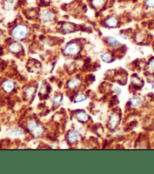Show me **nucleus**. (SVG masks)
Segmentation results:
<instances>
[{
    "instance_id": "f257e3e1",
    "label": "nucleus",
    "mask_w": 154,
    "mask_h": 174,
    "mask_svg": "<svg viewBox=\"0 0 154 174\" xmlns=\"http://www.w3.org/2000/svg\"><path fill=\"white\" fill-rule=\"evenodd\" d=\"M29 34V28L27 24L20 23L13 27L11 30V36L15 40L23 41L28 37Z\"/></svg>"
},
{
    "instance_id": "f03ea898",
    "label": "nucleus",
    "mask_w": 154,
    "mask_h": 174,
    "mask_svg": "<svg viewBox=\"0 0 154 174\" xmlns=\"http://www.w3.org/2000/svg\"><path fill=\"white\" fill-rule=\"evenodd\" d=\"M82 46L77 41H70L66 44L63 49V55L67 56H76L80 53Z\"/></svg>"
},
{
    "instance_id": "7ed1b4c3",
    "label": "nucleus",
    "mask_w": 154,
    "mask_h": 174,
    "mask_svg": "<svg viewBox=\"0 0 154 174\" xmlns=\"http://www.w3.org/2000/svg\"><path fill=\"white\" fill-rule=\"evenodd\" d=\"M39 18L43 24H51L56 19V13L53 10L42 9L39 13Z\"/></svg>"
},
{
    "instance_id": "20e7f679",
    "label": "nucleus",
    "mask_w": 154,
    "mask_h": 174,
    "mask_svg": "<svg viewBox=\"0 0 154 174\" xmlns=\"http://www.w3.org/2000/svg\"><path fill=\"white\" fill-rule=\"evenodd\" d=\"M27 128L29 131L34 134L36 136H40L43 134L44 128L42 126L39 125L36 121H29L27 123Z\"/></svg>"
},
{
    "instance_id": "39448f33",
    "label": "nucleus",
    "mask_w": 154,
    "mask_h": 174,
    "mask_svg": "<svg viewBox=\"0 0 154 174\" xmlns=\"http://www.w3.org/2000/svg\"><path fill=\"white\" fill-rule=\"evenodd\" d=\"M104 24L107 28H116L119 25V19L116 15H111L104 20Z\"/></svg>"
},
{
    "instance_id": "423d86ee",
    "label": "nucleus",
    "mask_w": 154,
    "mask_h": 174,
    "mask_svg": "<svg viewBox=\"0 0 154 174\" xmlns=\"http://www.w3.org/2000/svg\"><path fill=\"white\" fill-rule=\"evenodd\" d=\"M8 49L11 53L15 54V55L21 53L24 50L23 46L20 43L19 41L17 40L12 41V42H10L8 46Z\"/></svg>"
},
{
    "instance_id": "0eeeda50",
    "label": "nucleus",
    "mask_w": 154,
    "mask_h": 174,
    "mask_svg": "<svg viewBox=\"0 0 154 174\" xmlns=\"http://www.w3.org/2000/svg\"><path fill=\"white\" fill-rule=\"evenodd\" d=\"M120 122V117L117 114H112L109 118V127L111 130H115Z\"/></svg>"
},
{
    "instance_id": "6e6552de",
    "label": "nucleus",
    "mask_w": 154,
    "mask_h": 174,
    "mask_svg": "<svg viewBox=\"0 0 154 174\" xmlns=\"http://www.w3.org/2000/svg\"><path fill=\"white\" fill-rule=\"evenodd\" d=\"M60 30L64 33H70L76 31V25L73 23H70V22H64L60 27Z\"/></svg>"
},
{
    "instance_id": "1a4fd4ad",
    "label": "nucleus",
    "mask_w": 154,
    "mask_h": 174,
    "mask_svg": "<svg viewBox=\"0 0 154 174\" xmlns=\"http://www.w3.org/2000/svg\"><path fill=\"white\" fill-rule=\"evenodd\" d=\"M80 136L76 131H70L67 135V142L70 144H75L80 140Z\"/></svg>"
},
{
    "instance_id": "9d476101",
    "label": "nucleus",
    "mask_w": 154,
    "mask_h": 174,
    "mask_svg": "<svg viewBox=\"0 0 154 174\" xmlns=\"http://www.w3.org/2000/svg\"><path fill=\"white\" fill-rule=\"evenodd\" d=\"M18 3V0H3L2 6L6 11H11L17 6Z\"/></svg>"
},
{
    "instance_id": "9b49d317",
    "label": "nucleus",
    "mask_w": 154,
    "mask_h": 174,
    "mask_svg": "<svg viewBox=\"0 0 154 174\" xmlns=\"http://www.w3.org/2000/svg\"><path fill=\"white\" fill-rule=\"evenodd\" d=\"M106 42H107V44L108 46H110L112 48H114V49L119 48V46H122L119 41L116 38L114 37V36H108V37L106 38Z\"/></svg>"
},
{
    "instance_id": "f8f14e48",
    "label": "nucleus",
    "mask_w": 154,
    "mask_h": 174,
    "mask_svg": "<svg viewBox=\"0 0 154 174\" xmlns=\"http://www.w3.org/2000/svg\"><path fill=\"white\" fill-rule=\"evenodd\" d=\"M2 90L7 93H12V91L15 89V83H14L12 80H7L3 82L2 85Z\"/></svg>"
},
{
    "instance_id": "ddd939ff",
    "label": "nucleus",
    "mask_w": 154,
    "mask_h": 174,
    "mask_svg": "<svg viewBox=\"0 0 154 174\" xmlns=\"http://www.w3.org/2000/svg\"><path fill=\"white\" fill-rule=\"evenodd\" d=\"M89 2L94 9L98 10L101 9L106 5L107 0H89Z\"/></svg>"
},
{
    "instance_id": "4468645a",
    "label": "nucleus",
    "mask_w": 154,
    "mask_h": 174,
    "mask_svg": "<svg viewBox=\"0 0 154 174\" xmlns=\"http://www.w3.org/2000/svg\"><path fill=\"white\" fill-rule=\"evenodd\" d=\"M81 85V80L79 78H73L71 80H69L67 83V88L69 90H75V89L78 88L79 86Z\"/></svg>"
},
{
    "instance_id": "2eb2a0df",
    "label": "nucleus",
    "mask_w": 154,
    "mask_h": 174,
    "mask_svg": "<svg viewBox=\"0 0 154 174\" xmlns=\"http://www.w3.org/2000/svg\"><path fill=\"white\" fill-rule=\"evenodd\" d=\"M76 120L80 123H85L89 120V116L85 111H79L76 114Z\"/></svg>"
},
{
    "instance_id": "dca6fc26",
    "label": "nucleus",
    "mask_w": 154,
    "mask_h": 174,
    "mask_svg": "<svg viewBox=\"0 0 154 174\" xmlns=\"http://www.w3.org/2000/svg\"><path fill=\"white\" fill-rule=\"evenodd\" d=\"M35 93H36V87L35 86H29L28 88H27L24 90L25 96H26L27 99L28 100L31 99L32 98H33Z\"/></svg>"
},
{
    "instance_id": "f3484780",
    "label": "nucleus",
    "mask_w": 154,
    "mask_h": 174,
    "mask_svg": "<svg viewBox=\"0 0 154 174\" xmlns=\"http://www.w3.org/2000/svg\"><path fill=\"white\" fill-rule=\"evenodd\" d=\"M146 38V33L144 32V31H139V32L137 33L135 35V40L138 43H142L143 42H144Z\"/></svg>"
},
{
    "instance_id": "a211bd4d",
    "label": "nucleus",
    "mask_w": 154,
    "mask_h": 174,
    "mask_svg": "<svg viewBox=\"0 0 154 174\" xmlns=\"http://www.w3.org/2000/svg\"><path fill=\"white\" fill-rule=\"evenodd\" d=\"M101 60L103 61L105 63H111L113 61V56L111 55L110 52H104V54H102L101 56Z\"/></svg>"
},
{
    "instance_id": "6ab92c4d",
    "label": "nucleus",
    "mask_w": 154,
    "mask_h": 174,
    "mask_svg": "<svg viewBox=\"0 0 154 174\" xmlns=\"http://www.w3.org/2000/svg\"><path fill=\"white\" fill-rule=\"evenodd\" d=\"M129 102L131 106H132L133 107H137L141 105V102H142V100L139 97H133L129 100Z\"/></svg>"
},
{
    "instance_id": "aec40b11",
    "label": "nucleus",
    "mask_w": 154,
    "mask_h": 174,
    "mask_svg": "<svg viewBox=\"0 0 154 174\" xmlns=\"http://www.w3.org/2000/svg\"><path fill=\"white\" fill-rule=\"evenodd\" d=\"M86 100H87V96L85 94H83V93H79L73 98V101L75 103L83 102V101H86Z\"/></svg>"
},
{
    "instance_id": "412c9836",
    "label": "nucleus",
    "mask_w": 154,
    "mask_h": 174,
    "mask_svg": "<svg viewBox=\"0 0 154 174\" xmlns=\"http://www.w3.org/2000/svg\"><path fill=\"white\" fill-rule=\"evenodd\" d=\"M62 101H63V96L62 95H57L55 97L53 98L52 99V101H53V104L55 107H57V106L60 105L61 104Z\"/></svg>"
},
{
    "instance_id": "4be33fe9",
    "label": "nucleus",
    "mask_w": 154,
    "mask_h": 174,
    "mask_svg": "<svg viewBox=\"0 0 154 174\" xmlns=\"http://www.w3.org/2000/svg\"><path fill=\"white\" fill-rule=\"evenodd\" d=\"M147 71L152 73L154 72V58H152L147 64Z\"/></svg>"
},
{
    "instance_id": "5701e85b",
    "label": "nucleus",
    "mask_w": 154,
    "mask_h": 174,
    "mask_svg": "<svg viewBox=\"0 0 154 174\" xmlns=\"http://www.w3.org/2000/svg\"><path fill=\"white\" fill-rule=\"evenodd\" d=\"M23 131L20 129H16V130H12L11 132L9 133V135H12V136H21V135H23Z\"/></svg>"
},
{
    "instance_id": "b1692460",
    "label": "nucleus",
    "mask_w": 154,
    "mask_h": 174,
    "mask_svg": "<svg viewBox=\"0 0 154 174\" xmlns=\"http://www.w3.org/2000/svg\"><path fill=\"white\" fill-rule=\"evenodd\" d=\"M144 3L147 8H150V9L154 8V0H144Z\"/></svg>"
},
{
    "instance_id": "393cba45",
    "label": "nucleus",
    "mask_w": 154,
    "mask_h": 174,
    "mask_svg": "<svg viewBox=\"0 0 154 174\" xmlns=\"http://www.w3.org/2000/svg\"><path fill=\"white\" fill-rule=\"evenodd\" d=\"M115 92H116V93L118 95L121 94V93H122V91H121V89L119 88V87H116L115 89Z\"/></svg>"
},
{
    "instance_id": "a878e982",
    "label": "nucleus",
    "mask_w": 154,
    "mask_h": 174,
    "mask_svg": "<svg viewBox=\"0 0 154 174\" xmlns=\"http://www.w3.org/2000/svg\"><path fill=\"white\" fill-rule=\"evenodd\" d=\"M152 88H153V89H154V84H153V86H152Z\"/></svg>"
}]
</instances>
